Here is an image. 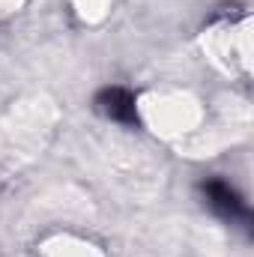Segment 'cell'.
Masks as SVG:
<instances>
[{
	"instance_id": "6da1fadb",
	"label": "cell",
	"mask_w": 254,
	"mask_h": 257,
	"mask_svg": "<svg viewBox=\"0 0 254 257\" xmlns=\"http://www.w3.org/2000/svg\"><path fill=\"white\" fill-rule=\"evenodd\" d=\"M203 197H206V203H209L218 215H224V218H245V215H248V209H245V203L239 200V194L233 192L227 183H221V180L203 183Z\"/></svg>"
},
{
	"instance_id": "7a4b0ae2",
	"label": "cell",
	"mask_w": 254,
	"mask_h": 257,
	"mask_svg": "<svg viewBox=\"0 0 254 257\" xmlns=\"http://www.w3.org/2000/svg\"><path fill=\"white\" fill-rule=\"evenodd\" d=\"M99 105H102V111H105L111 120H117V123H135V120H138V114H135V96H132L129 90H120V87L105 90V93L99 96Z\"/></svg>"
}]
</instances>
